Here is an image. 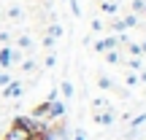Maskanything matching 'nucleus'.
Returning <instances> with one entry per match:
<instances>
[{
    "mask_svg": "<svg viewBox=\"0 0 146 140\" xmlns=\"http://www.w3.org/2000/svg\"><path fill=\"white\" fill-rule=\"evenodd\" d=\"M141 14H143V16H146V0H143V8H141Z\"/></svg>",
    "mask_w": 146,
    "mask_h": 140,
    "instance_id": "7c9ffc66",
    "label": "nucleus"
},
{
    "mask_svg": "<svg viewBox=\"0 0 146 140\" xmlns=\"http://www.w3.org/2000/svg\"><path fill=\"white\" fill-rule=\"evenodd\" d=\"M100 8H103L106 14H111V16H114L116 11H119V3H116V0H103V3H100Z\"/></svg>",
    "mask_w": 146,
    "mask_h": 140,
    "instance_id": "0eeeda50",
    "label": "nucleus"
},
{
    "mask_svg": "<svg viewBox=\"0 0 146 140\" xmlns=\"http://www.w3.org/2000/svg\"><path fill=\"white\" fill-rule=\"evenodd\" d=\"M138 49H141V54H146V41H143V43H138Z\"/></svg>",
    "mask_w": 146,
    "mask_h": 140,
    "instance_id": "c756f323",
    "label": "nucleus"
},
{
    "mask_svg": "<svg viewBox=\"0 0 146 140\" xmlns=\"http://www.w3.org/2000/svg\"><path fill=\"white\" fill-rule=\"evenodd\" d=\"M52 43H54V38H52V35H46V38H43V46H46V49H52Z\"/></svg>",
    "mask_w": 146,
    "mask_h": 140,
    "instance_id": "cd10ccee",
    "label": "nucleus"
},
{
    "mask_svg": "<svg viewBox=\"0 0 146 140\" xmlns=\"http://www.w3.org/2000/svg\"><path fill=\"white\" fill-rule=\"evenodd\" d=\"M0 68H11V46L0 49Z\"/></svg>",
    "mask_w": 146,
    "mask_h": 140,
    "instance_id": "423d86ee",
    "label": "nucleus"
},
{
    "mask_svg": "<svg viewBox=\"0 0 146 140\" xmlns=\"http://www.w3.org/2000/svg\"><path fill=\"white\" fill-rule=\"evenodd\" d=\"M111 30H114V32H119V35H125V30H127V27H125V22H122V19H114V22H111Z\"/></svg>",
    "mask_w": 146,
    "mask_h": 140,
    "instance_id": "9b49d317",
    "label": "nucleus"
},
{
    "mask_svg": "<svg viewBox=\"0 0 146 140\" xmlns=\"http://www.w3.org/2000/svg\"><path fill=\"white\" fill-rule=\"evenodd\" d=\"M8 41H11L8 32H0V43H3V46H8Z\"/></svg>",
    "mask_w": 146,
    "mask_h": 140,
    "instance_id": "a878e982",
    "label": "nucleus"
},
{
    "mask_svg": "<svg viewBox=\"0 0 146 140\" xmlns=\"http://www.w3.org/2000/svg\"><path fill=\"white\" fill-rule=\"evenodd\" d=\"M30 46H33L30 35H22V38H19V49H30Z\"/></svg>",
    "mask_w": 146,
    "mask_h": 140,
    "instance_id": "6ab92c4d",
    "label": "nucleus"
},
{
    "mask_svg": "<svg viewBox=\"0 0 146 140\" xmlns=\"http://www.w3.org/2000/svg\"><path fill=\"white\" fill-rule=\"evenodd\" d=\"M49 35H52V38H54V41H57V38H60V35H62V27H60V24H57V22H54V24H52V27H49Z\"/></svg>",
    "mask_w": 146,
    "mask_h": 140,
    "instance_id": "ddd939ff",
    "label": "nucleus"
},
{
    "mask_svg": "<svg viewBox=\"0 0 146 140\" xmlns=\"http://www.w3.org/2000/svg\"><path fill=\"white\" fill-rule=\"evenodd\" d=\"M127 65H130V70H141V65H143V57H133Z\"/></svg>",
    "mask_w": 146,
    "mask_h": 140,
    "instance_id": "2eb2a0df",
    "label": "nucleus"
},
{
    "mask_svg": "<svg viewBox=\"0 0 146 140\" xmlns=\"http://www.w3.org/2000/svg\"><path fill=\"white\" fill-rule=\"evenodd\" d=\"M92 30H95V32H100V30H103V22L95 19V22H92Z\"/></svg>",
    "mask_w": 146,
    "mask_h": 140,
    "instance_id": "bb28decb",
    "label": "nucleus"
},
{
    "mask_svg": "<svg viewBox=\"0 0 146 140\" xmlns=\"http://www.w3.org/2000/svg\"><path fill=\"white\" fill-rule=\"evenodd\" d=\"M122 22H125V27H135V24H138V16H135V14H127Z\"/></svg>",
    "mask_w": 146,
    "mask_h": 140,
    "instance_id": "4468645a",
    "label": "nucleus"
},
{
    "mask_svg": "<svg viewBox=\"0 0 146 140\" xmlns=\"http://www.w3.org/2000/svg\"><path fill=\"white\" fill-rule=\"evenodd\" d=\"M22 70H25V73L35 70V62H33V59H25V62H22Z\"/></svg>",
    "mask_w": 146,
    "mask_h": 140,
    "instance_id": "412c9836",
    "label": "nucleus"
},
{
    "mask_svg": "<svg viewBox=\"0 0 146 140\" xmlns=\"http://www.w3.org/2000/svg\"><path fill=\"white\" fill-rule=\"evenodd\" d=\"M46 140H70L62 119H57V124H54V121H52V124H46Z\"/></svg>",
    "mask_w": 146,
    "mask_h": 140,
    "instance_id": "f03ea898",
    "label": "nucleus"
},
{
    "mask_svg": "<svg viewBox=\"0 0 146 140\" xmlns=\"http://www.w3.org/2000/svg\"><path fill=\"white\" fill-rule=\"evenodd\" d=\"M92 108H95V113H98L100 108H108V103H106V100H95V103H92Z\"/></svg>",
    "mask_w": 146,
    "mask_h": 140,
    "instance_id": "4be33fe9",
    "label": "nucleus"
},
{
    "mask_svg": "<svg viewBox=\"0 0 146 140\" xmlns=\"http://www.w3.org/2000/svg\"><path fill=\"white\" fill-rule=\"evenodd\" d=\"M116 3H119V0H116Z\"/></svg>",
    "mask_w": 146,
    "mask_h": 140,
    "instance_id": "2f4dec72",
    "label": "nucleus"
},
{
    "mask_svg": "<svg viewBox=\"0 0 146 140\" xmlns=\"http://www.w3.org/2000/svg\"><path fill=\"white\" fill-rule=\"evenodd\" d=\"M98 86L100 89H114V81H111L108 76H98Z\"/></svg>",
    "mask_w": 146,
    "mask_h": 140,
    "instance_id": "1a4fd4ad",
    "label": "nucleus"
},
{
    "mask_svg": "<svg viewBox=\"0 0 146 140\" xmlns=\"http://www.w3.org/2000/svg\"><path fill=\"white\" fill-rule=\"evenodd\" d=\"M8 19H22V8H19V5L8 8Z\"/></svg>",
    "mask_w": 146,
    "mask_h": 140,
    "instance_id": "dca6fc26",
    "label": "nucleus"
},
{
    "mask_svg": "<svg viewBox=\"0 0 146 140\" xmlns=\"http://www.w3.org/2000/svg\"><path fill=\"white\" fill-rule=\"evenodd\" d=\"M114 119H116V113L114 110H103V113H95V121H98L100 127H108V124H114Z\"/></svg>",
    "mask_w": 146,
    "mask_h": 140,
    "instance_id": "39448f33",
    "label": "nucleus"
},
{
    "mask_svg": "<svg viewBox=\"0 0 146 140\" xmlns=\"http://www.w3.org/2000/svg\"><path fill=\"white\" fill-rule=\"evenodd\" d=\"M143 124H146V113H141V116H135V119L130 121V127H133V129H141Z\"/></svg>",
    "mask_w": 146,
    "mask_h": 140,
    "instance_id": "f8f14e48",
    "label": "nucleus"
},
{
    "mask_svg": "<svg viewBox=\"0 0 146 140\" xmlns=\"http://www.w3.org/2000/svg\"><path fill=\"white\" fill-rule=\"evenodd\" d=\"M125 83H127V86H135V83H138V76H135V73H127Z\"/></svg>",
    "mask_w": 146,
    "mask_h": 140,
    "instance_id": "aec40b11",
    "label": "nucleus"
},
{
    "mask_svg": "<svg viewBox=\"0 0 146 140\" xmlns=\"http://www.w3.org/2000/svg\"><path fill=\"white\" fill-rule=\"evenodd\" d=\"M11 81V76H8V73H5V70H0V86H5V83H8Z\"/></svg>",
    "mask_w": 146,
    "mask_h": 140,
    "instance_id": "b1692460",
    "label": "nucleus"
},
{
    "mask_svg": "<svg viewBox=\"0 0 146 140\" xmlns=\"http://www.w3.org/2000/svg\"><path fill=\"white\" fill-rule=\"evenodd\" d=\"M106 62H108V65H119V62H122L119 51H116V49H111V51H106Z\"/></svg>",
    "mask_w": 146,
    "mask_h": 140,
    "instance_id": "6e6552de",
    "label": "nucleus"
},
{
    "mask_svg": "<svg viewBox=\"0 0 146 140\" xmlns=\"http://www.w3.org/2000/svg\"><path fill=\"white\" fill-rule=\"evenodd\" d=\"M35 129H38L35 119H30V116H16V119L11 121L8 132L3 135V140H30Z\"/></svg>",
    "mask_w": 146,
    "mask_h": 140,
    "instance_id": "f257e3e1",
    "label": "nucleus"
},
{
    "mask_svg": "<svg viewBox=\"0 0 146 140\" xmlns=\"http://www.w3.org/2000/svg\"><path fill=\"white\" fill-rule=\"evenodd\" d=\"M62 116H65V103L62 100H49V121L62 119Z\"/></svg>",
    "mask_w": 146,
    "mask_h": 140,
    "instance_id": "7ed1b4c3",
    "label": "nucleus"
},
{
    "mask_svg": "<svg viewBox=\"0 0 146 140\" xmlns=\"http://www.w3.org/2000/svg\"><path fill=\"white\" fill-rule=\"evenodd\" d=\"M22 92H25V89H22V83L19 81H8V83H5V97H11V100H19L22 97Z\"/></svg>",
    "mask_w": 146,
    "mask_h": 140,
    "instance_id": "20e7f679",
    "label": "nucleus"
},
{
    "mask_svg": "<svg viewBox=\"0 0 146 140\" xmlns=\"http://www.w3.org/2000/svg\"><path fill=\"white\" fill-rule=\"evenodd\" d=\"M54 62H57V54H49V57H46V62H43V65H46V68H54Z\"/></svg>",
    "mask_w": 146,
    "mask_h": 140,
    "instance_id": "5701e85b",
    "label": "nucleus"
},
{
    "mask_svg": "<svg viewBox=\"0 0 146 140\" xmlns=\"http://www.w3.org/2000/svg\"><path fill=\"white\" fill-rule=\"evenodd\" d=\"M127 51H130L133 57H143V54H141V49H138V43H127Z\"/></svg>",
    "mask_w": 146,
    "mask_h": 140,
    "instance_id": "f3484780",
    "label": "nucleus"
},
{
    "mask_svg": "<svg viewBox=\"0 0 146 140\" xmlns=\"http://www.w3.org/2000/svg\"><path fill=\"white\" fill-rule=\"evenodd\" d=\"M73 140H87V132H84V129H76V135H73Z\"/></svg>",
    "mask_w": 146,
    "mask_h": 140,
    "instance_id": "393cba45",
    "label": "nucleus"
},
{
    "mask_svg": "<svg viewBox=\"0 0 146 140\" xmlns=\"http://www.w3.org/2000/svg\"><path fill=\"white\" fill-rule=\"evenodd\" d=\"M46 100H60V92H57V89H52V92H49V97Z\"/></svg>",
    "mask_w": 146,
    "mask_h": 140,
    "instance_id": "c85d7f7f",
    "label": "nucleus"
},
{
    "mask_svg": "<svg viewBox=\"0 0 146 140\" xmlns=\"http://www.w3.org/2000/svg\"><path fill=\"white\" fill-rule=\"evenodd\" d=\"M16 62H22V51L19 49H11V65H16Z\"/></svg>",
    "mask_w": 146,
    "mask_h": 140,
    "instance_id": "a211bd4d",
    "label": "nucleus"
},
{
    "mask_svg": "<svg viewBox=\"0 0 146 140\" xmlns=\"http://www.w3.org/2000/svg\"><path fill=\"white\" fill-rule=\"evenodd\" d=\"M60 92H62V97H73V83L62 81V83H60Z\"/></svg>",
    "mask_w": 146,
    "mask_h": 140,
    "instance_id": "9d476101",
    "label": "nucleus"
}]
</instances>
